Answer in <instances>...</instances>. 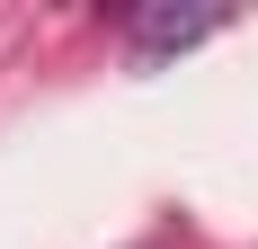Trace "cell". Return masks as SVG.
<instances>
[{"label": "cell", "mask_w": 258, "mask_h": 249, "mask_svg": "<svg viewBox=\"0 0 258 249\" xmlns=\"http://www.w3.org/2000/svg\"><path fill=\"white\" fill-rule=\"evenodd\" d=\"M214 27H223V18H178V9H152V18L134 27V63L152 72L160 53H178V45H196V36H214Z\"/></svg>", "instance_id": "obj_1"}]
</instances>
